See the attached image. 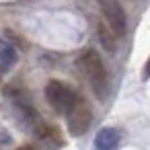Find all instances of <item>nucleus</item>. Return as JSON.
Returning <instances> with one entry per match:
<instances>
[{"mask_svg":"<svg viewBox=\"0 0 150 150\" xmlns=\"http://www.w3.org/2000/svg\"><path fill=\"white\" fill-rule=\"evenodd\" d=\"M150 78V56H148V62L144 64V70H142V80H148Z\"/></svg>","mask_w":150,"mask_h":150,"instance_id":"obj_9","label":"nucleus"},{"mask_svg":"<svg viewBox=\"0 0 150 150\" xmlns=\"http://www.w3.org/2000/svg\"><path fill=\"white\" fill-rule=\"evenodd\" d=\"M78 68L80 72L86 76L93 93L99 97V99H105L107 93H109V76H107V68L99 56V52L95 50H86L78 56Z\"/></svg>","mask_w":150,"mask_h":150,"instance_id":"obj_1","label":"nucleus"},{"mask_svg":"<svg viewBox=\"0 0 150 150\" xmlns=\"http://www.w3.org/2000/svg\"><path fill=\"white\" fill-rule=\"evenodd\" d=\"M76 99H78V95L60 80H50L45 84V101L58 115H68L70 109L74 107Z\"/></svg>","mask_w":150,"mask_h":150,"instance_id":"obj_2","label":"nucleus"},{"mask_svg":"<svg viewBox=\"0 0 150 150\" xmlns=\"http://www.w3.org/2000/svg\"><path fill=\"white\" fill-rule=\"evenodd\" d=\"M35 138L41 142V146L43 148H47V150H58V148H62L64 146V136H62V132L56 127V125H47V123H43L37 132H35Z\"/></svg>","mask_w":150,"mask_h":150,"instance_id":"obj_5","label":"nucleus"},{"mask_svg":"<svg viewBox=\"0 0 150 150\" xmlns=\"http://www.w3.org/2000/svg\"><path fill=\"white\" fill-rule=\"evenodd\" d=\"M19 60V54H17V47H13L6 39H2L0 43V70L2 72H8Z\"/></svg>","mask_w":150,"mask_h":150,"instance_id":"obj_7","label":"nucleus"},{"mask_svg":"<svg viewBox=\"0 0 150 150\" xmlns=\"http://www.w3.org/2000/svg\"><path fill=\"white\" fill-rule=\"evenodd\" d=\"M17 150H35V148H33V146H19Z\"/></svg>","mask_w":150,"mask_h":150,"instance_id":"obj_10","label":"nucleus"},{"mask_svg":"<svg viewBox=\"0 0 150 150\" xmlns=\"http://www.w3.org/2000/svg\"><path fill=\"white\" fill-rule=\"evenodd\" d=\"M68 117V132L72 136H82L88 132L91 127V121H93V109H91V103L82 97L76 99L74 107L70 109V113L66 115Z\"/></svg>","mask_w":150,"mask_h":150,"instance_id":"obj_3","label":"nucleus"},{"mask_svg":"<svg viewBox=\"0 0 150 150\" xmlns=\"http://www.w3.org/2000/svg\"><path fill=\"white\" fill-rule=\"evenodd\" d=\"M119 140H121L119 129H115V127H103V129H99V134L95 138V148L97 150H115L119 146Z\"/></svg>","mask_w":150,"mask_h":150,"instance_id":"obj_6","label":"nucleus"},{"mask_svg":"<svg viewBox=\"0 0 150 150\" xmlns=\"http://www.w3.org/2000/svg\"><path fill=\"white\" fill-rule=\"evenodd\" d=\"M99 6H101L105 23L113 29V33L117 37H123L127 31V17H125L123 6L117 0H99Z\"/></svg>","mask_w":150,"mask_h":150,"instance_id":"obj_4","label":"nucleus"},{"mask_svg":"<svg viewBox=\"0 0 150 150\" xmlns=\"http://www.w3.org/2000/svg\"><path fill=\"white\" fill-rule=\"evenodd\" d=\"M97 35H99V39H101V43H103V47L107 50V52H113L115 50V33H113V29L105 23H101V25H97Z\"/></svg>","mask_w":150,"mask_h":150,"instance_id":"obj_8","label":"nucleus"}]
</instances>
